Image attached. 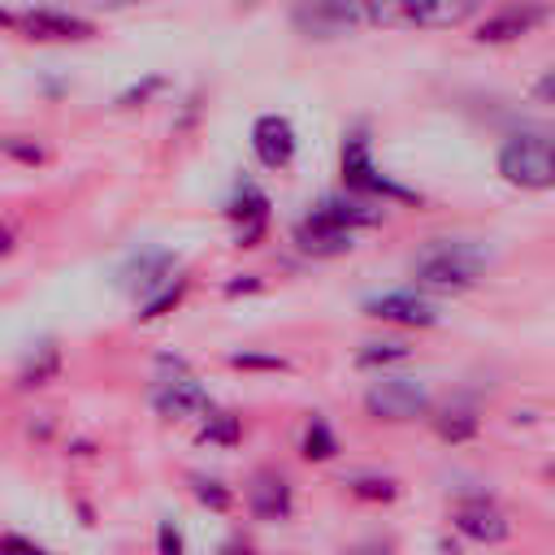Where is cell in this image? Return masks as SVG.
Listing matches in <instances>:
<instances>
[{"label": "cell", "mask_w": 555, "mask_h": 555, "mask_svg": "<svg viewBox=\"0 0 555 555\" xmlns=\"http://www.w3.org/2000/svg\"><path fill=\"white\" fill-rule=\"evenodd\" d=\"M494 251L477 238H434L412 256V278L429 291H468L486 278Z\"/></svg>", "instance_id": "cell-1"}, {"label": "cell", "mask_w": 555, "mask_h": 555, "mask_svg": "<svg viewBox=\"0 0 555 555\" xmlns=\"http://www.w3.org/2000/svg\"><path fill=\"white\" fill-rule=\"evenodd\" d=\"M481 4L473 0H399V4H364L369 22L377 26H416V30H438V26H460L477 13Z\"/></svg>", "instance_id": "cell-5"}, {"label": "cell", "mask_w": 555, "mask_h": 555, "mask_svg": "<svg viewBox=\"0 0 555 555\" xmlns=\"http://www.w3.org/2000/svg\"><path fill=\"white\" fill-rule=\"evenodd\" d=\"M429 408H434L429 390H425L421 382H412V377H382V382H373V386L364 390V412H369L373 421H395V425H403V421L429 416Z\"/></svg>", "instance_id": "cell-6"}, {"label": "cell", "mask_w": 555, "mask_h": 555, "mask_svg": "<svg viewBox=\"0 0 555 555\" xmlns=\"http://www.w3.org/2000/svg\"><path fill=\"white\" fill-rule=\"evenodd\" d=\"M61 373V351H56V343H39L26 360H22V369H17V390H30V386H43V382H52Z\"/></svg>", "instance_id": "cell-18"}, {"label": "cell", "mask_w": 555, "mask_h": 555, "mask_svg": "<svg viewBox=\"0 0 555 555\" xmlns=\"http://www.w3.org/2000/svg\"><path fill=\"white\" fill-rule=\"evenodd\" d=\"M412 356V347L408 343H364L360 351H356V364H364V369H373V364H395V360H408Z\"/></svg>", "instance_id": "cell-24"}, {"label": "cell", "mask_w": 555, "mask_h": 555, "mask_svg": "<svg viewBox=\"0 0 555 555\" xmlns=\"http://www.w3.org/2000/svg\"><path fill=\"white\" fill-rule=\"evenodd\" d=\"M230 364H238V369H243V364H256V369H282L278 356H251V351H234Z\"/></svg>", "instance_id": "cell-30"}, {"label": "cell", "mask_w": 555, "mask_h": 555, "mask_svg": "<svg viewBox=\"0 0 555 555\" xmlns=\"http://www.w3.org/2000/svg\"><path fill=\"white\" fill-rule=\"evenodd\" d=\"M156 364H160V373L152 377L147 399H152V408H156L165 421H186V416H208V412H217L212 399H208V390L199 386V377L186 369L182 356H160Z\"/></svg>", "instance_id": "cell-4"}, {"label": "cell", "mask_w": 555, "mask_h": 555, "mask_svg": "<svg viewBox=\"0 0 555 555\" xmlns=\"http://www.w3.org/2000/svg\"><path fill=\"white\" fill-rule=\"evenodd\" d=\"M291 238H295V247H299L304 256L330 260V256H347L356 234H351V230H343V225H334V221H325L321 212H308V217H299V221H295Z\"/></svg>", "instance_id": "cell-14"}, {"label": "cell", "mask_w": 555, "mask_h": 555, "mask_svg": "<svg viewBox=\"0 0 555 555\" xmlns=\"http://www.w3.org/2000/svg\"><path fill=\"white\" fill-rule=\"evenodd\" d=\"M360 312H364V317H373V321L408 325V330H429V325H438V308H434L425 295H416V291H386V295H369V299L360 304Z\"/></svg>", "instance_id": "cell-9"}, {"label": "cell", "mask_w": 555, "mask_h": 555, "mask_svg": "<svg viewBox=\"0 0 555 555\" xmlns=\"http://www.w3.org/2000/svg\"><path fill=\"white\" fill-rule=\"evenodd\" d=\"M247 507L256 520H291L295 512V494H291V481L273 468H260L251 481H247Z\"/></svg>", "instance_id": "cell-15"}, {"label": "cell", "mask_w": 555, "mask_h": 555, "mask_svg": "<svg viewBox=\"0 0 555 555\" xmlns=\"http://www.w3.org/2000/svg\"><path fill=\"white\" fill-rule=\"evenodd\" d=\"M156 551H160V555H186L182 529H178L173 520H160V525H156Z\"/></svg>", "instance_id": "cell-27"}, {"label": "cell", "mask_w": 555, "mask_h": 555, "mask_svg": "<svg viewBox=\"0 0 555 555\" xmlns=\"http://www.w3.org/2000/svg\"><path fill=\"white\" fill-rule=\"evenodd\" d=\"M351 555H395V551H390L386 542H360V546H356Z\"/></svg>", "instance_id": "cell-32"}, {"label": "cell", "mask_w": 555, "mask_h": 555, "mask_svg": "<svg viewBox=\"0 0 555 555\" xmlns=\"http://www.w3.org/2000/svg\"><path fill=\"white\" fill-rule=\"evenodd\" d=\"M533 95H538L542 104H555V69H546V74L533 82Z\"/></svg>", "instance_id": "cell-31"}, {"label": "cell", "mask_w": 555, "mask_h": 555, "mask_svg": "<svg viewBox=\"0 0 555 555\" xmlns=\"http://www.w3.org/2000/svg\"><path fill=\"white\" fill-rule=\"evenodd\" d=\"M356 499H369V503H390L395 494H399V481L395 477H377V473H356V477H347L343 481Z\"/></svg>", "instance_id": "cell-22"}, {"label": "cell", "mask_w": 555, "mask_h": 555, "mask_svg": "<svg viewBox=\"0 0 555 555\" xmlns=\"http://www.w3.org/2000/svg\"><path fill=\"white\" fill-rule=\"evenodd\" d=\"M4 156L26 160V165H39V160H43V147H39V143H22V139L13 134V139H4Z\"/></svg>", "instance_id": "cell-29"}, {"label": "cell", "mask_w": 555, "mask_h": 555, "mask_svg": "<svg viewBox=\"0 0 555 555\" xmlns=\"http://www.w3.org/2000/svg\"><path fill=\"white\" fill-rule=\"evenodd\" d=\"M338 165H343V182L351 195H364V199H399V204H421V195L412 186H399L395 178H386L377 165H373V139L364 126H351L343 134V147H338Z\"/></svg>", "instance_id": "cell-3"}, {"label": "cell", "mask_w": 555, "mask_h": 555, "mask_svg": "<svg viewBox=\"0 0 555 555\" xmlns=\"http://www.w3.org/2000/svg\"><path fill=\"white\" fill-rule=\"evenodd\" d=\"M299 455H304V460H334V455H338V438L330 434V425H325L321 416L308 421V429H304V438H299Z\"/></svg>", "instance_id": "cell-21"}, {"label": "cell", "mask_w": 555, "mask_h": 555, "mask_svg": "<svg viewBox=\"0 0 555 555\" xmlns=\"http://www.w3.org/2000/svg\"><path fill=\"white\" fill-rule=\"evenodd\" d=\"M156 87H160V78L152 74V78H143V82H134V87H126V91H121V95L113 100V108H139V104H143V100H147V95H152Z\"/></svg>", "instance_id": "cell-26"}, {"label": "cell", "mask_w": 555, "mask_h": 555, "mask_svg": "<svg viewBox=\"0 0 555 555\" xmlns=\"http://www.w3.org/2000/svg\"><path fill=\"white\" fill-rule=\"evenodd\" d=\"M551 17H555L551 4H503V9H490L473 26V39L477 43H512V39H525L533 26H542Z\"/></svg>", "instance_id": "cell-8"}, {"label": "cell", "mask_w": 555, "mask_h": 555, "mask_svg": "<svg viewBox=\"0 0 555 555\" xmlns=\"http://www.w3.org/2000/svg\"><path fill=\"white\" fill-rule=\"evenodd\" d=\"M434 429H438V438H442V442H468V438L481 429V421H477V412H473V408L451 403V408H442V412L434 416Z\"/></svg>", "instance_id": "cell-19"}, {"label": "cell", "mask_w": 555, "mask_h": 555, "mask_svg": "<svg viewBox=\"0 0 555 555\" xmlns=\"http://www.w3.org/2000/svg\"><path fill=\"white\" fill-rule=\"evenodd\" d=\"M243 438V421L234 412H208L204 425H199V442H212V447H234Z\"/></svg>", "instance_id": "cell-20"}, {"label": "cell", "mask_w": 555, "mask_h": 555, "mask_svg": "<svg viewBox=\"0 0 555 555\" xmlns=\"http://www.w3.org/2000/svg\"><path fill=\"white\" fill-rule=\"evenodd\" d=\"M295 147H299L295 126L282 113H260L251 121V152L264 169H286L295 160Z\"/></svg>", "instance_id": "cell-12"}, {"label": "cell", "mask_w": 555, "mask_h": 555, "mask_svg": "<svg viewBox=\"0 0 555 555\" xmlns=\"http://www.w3.org/2000/svg\"><path fill=\"white\" fill-rule=\"evenodd\" d=\"M312 212H321L325 221H334V225H343V230H351V234L382 221V204H373V199H364V195H351V191L321 195Z\"/></svg>", "instance_id": "cell-16"}, {"label": "cell", "mask_w": 555, "mask_h": 555, "mask_svg": "<svg viewBox=\"0 0 555 555\" xmlns=\"http://www.w3.org/2000/svg\"><path fill=\"white\" fill-rule=\"evenodd\" d=\"M542 477H546V481H555V460H551V464L542 468Z\"/></svg>", "instance_id": "cell-34"}, {"label": "cell", "mask_w": 555, "mask_h": 555, "mask_svg": "<svg viewBox=\"0 0 555 555\" xmlns=\"http://www.w3.org/2000/svg\"><path fill=\"white\" fill-rule=\"evenodd\" d=\"M494 169L503 182L520 191H546L555 186V134L546 130H520L499 143Z\"/></svg>", "instance_id": "cell-2"}, {"label": "cell", "mask_w": 555, "mask_h": 555, "mask_svg": "<svg viewBox=\"0 0 555 555\" xmlns=\"http://www.w3.org/2000/svg\"><path fill=\"white\" fill-rule=\"evenodd\" d=\"M217 555H251V546H243V542H225Z\"/></svg>", "instance_id": "cell-33"}, {"label": "cell", "mask_w": 555, "mask_h": 555, "mask_svg": "<svg viewBox=\"0 0 555 555\" xmlns=\"http://www.w3.org/2000/svg\"><path fill=\"white\" fill-rule=\"evenodd\" d=\"M186 295V278H178L173 286H165L160 295H152L147 304H143V312H139V321H156V317H165L169 308H178V299Z\"/></svg>", "instance_id": "cell-25"}, {"label": "cell", "mask_w": 555, "mask_h": 555, "mask_svg": "<svg viewBox=\"0 0 555 555\" xmlns=\"http://www.w3.org/2000/svg\"><path fill=\"white\" fill-rule=\"evenodd\" d=\"M225 217L238 221V247H256V238H260V230H264V221H269V199H264V191L251 186V182H243V186L234 191V199L225 204Z\"/></svg>", "instance_id": "cell-17"}, {"label": "cell", "mask_w": 555, "mask_h": 555, "mask_svg": "<svg viewBox=\"0 0 555 555\" xmlns=\"http://www.w3.org/2000/svg\"><path fill=\"white\" fill-rule=\"evenodd\" d=\"M0 22L17 26L26 39H43V43H69V39H91L95 35V22H87L78 13H65V9H26V13L0 9Z\"/></svg>", "instance_id": "cell-7"}, {"label": "cell", "mask_w": 555, "mask_h": 555, "mask_svg": "<svg viewBox=\"0 0 555 555\" xmlns=\"http://www.w3.org/2000/svg\"><path fill=\"white\" fill-rule=\"evenodd\" d=\"M173 251H165V247H139L121 269H117V286L121 291H130V295H160L165 286H173L169 282V273H173Z\"/></svg>", "instance_id": "cell-11"}, {"label": "cell", "mask_w": 555, "mask_h": 555, "mask_svg": "<svg viewBox=\"0 0 555 555\" xmlns=\"http://www.w3.org/2000/svg\"><path fill=\"white\" fill-rule=\"evenodd\" d=\"M291 22L304 35L334 39V35H347L351 26L369 22V13H364V4H299V9H291Z\"/></svg>", "instance_id": "cell-13"}, {"label": "cell", "mask_w": 555, "mask_h": 555, "mask_svg": "<svg viewBox=\"0 0 555 555\" xmlns=\"http://www.w3.org/2000/svg\"><path fill=\"white\" fill-rule=\"evenodd\" d=\"M191 494L212 512H230V503H234V490L217 477H204V473H191Z\"/></svg>", "instance_id": "cell-23"}, {"label": "cell", "mask_w": 555, "mask_h": 555, "mask_svg": "<svg viewBox=\"0 0 555 555\" xmlns=\"http://www.w3.org/2000/svg\"><path fill=\"white\" fill-rule=\"evenodd\" d=\"M451 525H455L464 538L481 542V546H494V542H507V538H512V520H507V512H503L494 499H486V494H477V499H460L455 512H451Z\"/></svg>", "instance_id": "cell-10"}, {"label": "cell", "mask_w": 555, "mask_h": 555, "mask_svg": "<svg viewBox=\"0 0 555 555\" xmlns=\"http://www.w3.org/2000/svg\"><path fill=\"white\" fill-rule=\"evenodd\" d=\"M0 551H4V555H52L48 546H39V542H30V538H22L17 529H9V533H4V542H0Z\"/></svg>", "instance_id": "cell-28"}]
</instances>
